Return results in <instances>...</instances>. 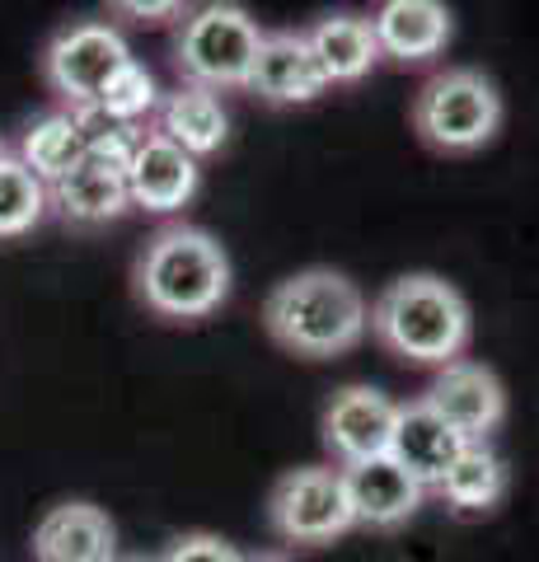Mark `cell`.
<instances>
[{
    "label": "cell",
    "mask_w": 539,
    "mask_h": 562,
    "mask_svg": "<svg viewBox=\"0 0 539 562\" xmlns=\"http://www.w3.org/2000/svg\"><path fill=\"white\" fill-rule=\"evenodd\" d=\"M263 324L277 342L295 357H338L352 351L371 328L367 295L357 291L352 277H343L334 268H305L287 281H277Z\"/></svg>",
    "instance_id": "obj_1"
},
{
    "label": "cell",
    "mask_w": 539,
    "mask_h": 562,
    "mask_svg": "<svg viewBox=\"0 0 539 562\" xmlns=\"http://www.w3.org/2000/svg\"><path fill=\"white\" fill-rule=\"evenodd\" d=\"M371 333L385 342L394 357L417 366H450L460 361L469 342V305L464 295L450 286L446 277L408 272L394 277L385 291L375 295Z\"/></svg>",
    "instance_id": "obj_2"
},
{
    "label": "cell",
    "mask_w": 539,
    "mask_h": 562,
    "mask_svg": "<svg viewBox=\"0 0 539 562\" xmlns=\"http://www.w3.org/2000/svg\"><path fill=\"white\" fill-rule=\"evenodd\" d=\"M136 295L160 319H206L231 295V258L206 231L169 225L136 258Z\"/></svg>",
    "instance_id": "obj_3"
},
{
    "label": "cell",
    "mask_w": 539,
    "mask_h": 562,
    "mask_svg": "<svg viewBox=\"0 0 539 562\" xmlns=\"http://www.w3.org/2000/svg\"><path fill=\"white\" fill-rule=\"evenodd\" d=\"M413 127L431 150L469 155L489 146L502 127V94L483 70H441L431 76L413 103Z\"/></svg>",
    "instance_id": "obj_4"
},
{
    "label": "cell",
    "mask_w": 539,
    "mask_h": 562,
    "mask_svg": "<svg viewBox=\"0 0 539 562\" xmlns=\"http://www.w3.org/2000/svg\"><path fill=\"white\" fill-rule=\"evenodd\" d=\"M263 47V33L249 20V10L239 5H202L188 14L173 43V61L188 76L193 90H245L254 57Z\"/></svg>",
    "instance_id": "obj_5"
},
{
    "label": "cell",
    "mask_w": 539,
    "mask_h": 562,
    "mask_svg": "<svg viewBox=\"0 0 539 562\" xmlns=\"http://www.w3.org/2000/svg\"><path fill=\"white\" fill-rule=\"evenodd\" d=\"M132 57V47L123 43V33L109 24H71L66 33L47 43L43 52V76L71 109H94L99 94L109 90V80L123 70Z\"/></svg>",
    "instance_id": "obj_6"
},
{
    "label": "cell",
    "mask_w": 539,
    "mask_h": 562,
    "mask_svg": "<svg viewBox=\"0 0 539 562\" xmlns=\"http://www.w3.org/2000/svg\"><path fill=\"white\" fill-rule=\"evenodd\" d=\"M268 516H272V530L287 543H328L357 525L352 502H347V487H343V469H324V464L291 469L272 487Z\"/></svg>",
    "instance_id": "obj_7"
},
{
    "label": "cell",
    "mask_w": 539,
    "mask_h": 562,
    "mask_svg": "<svg viewBox=\"0 0 539 562\" xmlns=\"http://www.w3.org/2000/svg\"><path fill=\"white\" fill-rule=\"evenodd\" d=\"M427 408L437 413L446 427H456L469 446H483L507 417V390L502 380L479 361H450L427 390Z\"/></svg>",
    "instance_id": "obj_8"
},
{
    "label": "cell",
    "mask_w": 539,
    "mask_h": 562,
    "mask_svg": "<svg viewBox=\"0 0 539 562\" xmlns=\"http://www.w3.org/2000/svg\"><path fill=\"white\" fill-rule=\"evenodd\" d=\"M394 413L398 403L371 390V384H347L324 408V446L338 454L343 469L361 460H380V454H390Z\"/></svg>",
    "instance_id": "obj_9"
},
{
    "label": "cell",
    "mask_w": 539,
    "mask_h": 562,
    "mask_svg": "<svg viewBox=\"0 0 539 562\" xmlns=\"http://www.w3.org/2000/svg\"><path fill=\"white\" fill-rule=\"evenodd\" d=\"M198 179H202L198 160L188 150L173 146L169 136H160V132H142V136H136L132 165H127V192H132L136 206L169 216V211H179V206L193 202Z\"/></svg>",
    "instance_id": "obj_10"
},
{
    "label": "cell",
    "mask_w": 539,
    "mask_h": 562,
    "mask_svg": "<svg viewBox=\"0 0 539 562\" xmlns=\"http://www.w3.org/2000/svg\"><path fill=\"white\" fill-rule=\"evenodd\" d=\"M464 450H469L464 436L456 427H446V422L431 413L423 398H417V403H398L394 436H390V460L404 469L413 483L441 487L450 464H456Z\"/></svg>",
    "instance_id": "obj_11"
},
{
    "label": "cell",
    "mask_w": 539,
    "mask_h": 562,
    "mask_svg": "<svg viewBox=\"0 0 539 562\" xmlns=\"http://www.w3.org/2000/svg\"><path fill=\"white\" fill-rule=\"evenodd\" d=\"M33 562H117V530L94 502H61L33 525Z\"/></svg>",
    "instance_id": "obj_12"
},
{
    "label": "cell",
    "mask_w": 539,
    "mask_h": 562,
    "mask_svg": "<svg viewBox=\"0 0 539 562\" xmlns=\"http://www.w3.org/2000/svg\"><path fill=\"white\" fill-rule=\"evenodd\" d=\"M343 487L347 502H352V520L371 525V530H398L404 520L417 516L423 506V483H413L404 469H398L390 454L380 460H361L343 469Z\"/></svg>",
    "instance_id": "obj_13"
},
{
    "label": "cell",
    "mask_w": 539,
    "mask_h": 562,
    "mask_svg": "<svg viewBox=\"0 0 539 562\" xmlns=\"http://www.w3.org/2000/svg\"><path fill=\"white\" fill-rule=\"evenodd\" d=\"M245 90L263 94L268 103H310L328 90L324 70L310 52L305 33H263Z\"/></svg>",
    "instance_id": "obj_14"
},
{
    "label": "cell",
    "mask_w": 539,
    "mask_h": 562,
    "mask_svg": "<svg viewBox=\"0 0 539 562\" xmlns=\"http://www.w3.org/2000/svg\"><path fill=\"white\" fill-rule=\"evenodd\" d=\"M52 202H57L61 216L76 221V225H103V221L123 216V211L132 206L127 165L85 150V160L66 173V179L52 183Z\"/></svg>",
    "instance_id": "obj_15"
},
{
    "label": "cell",
    "mask_w": 539,
    "mask_h": 562,
    "mask_svg": "<svg viewBox=\"0 0 539 562\" xmlns=\"http://www.w3.org/2000/svg\"><path fill=\"white\" fill-rule=\"evenodd\" d=\"M371 33L380 43V57L427 61L450 43V10L437 0H390L375 10Z\"/></svg>",
    "instance_id": "obj_16"
},
{
    "label": "cell",
    "mask_w": 539,
    "mask_h": 562,
    "mask_svg": "<svg viewBox=\"0 0 539 562\" xmlns=\"http://www.w3.org/2000/svg\"><path fill=\"white\" fill-rule=\"evenodd\" d=\"M305 43H310V52H315V61H319L328 85H357L380 61V43L371 33V20H352V14L319 20L305 33Z\"/></svg>",
    "instance_id": "obj_17"
},
{
    "label": "cell",
    "mask_w": 539,
    "mask_h": 562,
    "mask_svg": "<svg viewBox=\"0 0 539 562\" xmlns=\"http://www.w3.org/2000/svg\"><path fill=\"white\" fill-rule=\"evenodd\" d=\"M160 136H169L179 150H188L193 160L212 155L225 146L231 136V117H225L221 99L206 94V90H173L165 103H160Z\"/></svg>",
    "instance_id": "obj_18"
},
{
    "label": "cell",
    "mask_w": 539,
    "mask_h": 562,
    "mask_svg": "<svg viewBox=\"0 0 539 562\" xmlns=\"http://www.w3.org/2000/svg\"><path fill=\"white\" fill-rule=\"evenodd\" d=\"M85 150H90V140H85V127L76 113H47L33 122L20 140V160L38 173L43 183L66 179V173L85 160Z\"/></svg>",
    "instance_id": "obj_19"
},
{
    "label": "cell",
    "mask_w": 539,
    "mask_h": 562,
    "mask_svg": "<svg viewBox=\"0 0 539 562\" xmlns=\"http://www.w3.org/2000/svg\"><path fill=\"white\" fill-rule=\"evenodd\" d=\"M437 492L456 512H493V506L507 497V464H502L489 446H469L460 460L450 464Z\"/></svg>",
    "instance_id": "obj_20"
},
{
    "label": "cell",
    "mask_w": 539,
    "mask_h": 562,
    "mask_svg": "<svg viewBox=\"0 0 539 562\" xmlns=\"http://www.w3.org/2000/svg\"><path fill=\"white\" fill-rule=\"evenodd\" d=\"M47 211V183L20 155H0V239L29 235Z\"/></svg>",
    "instance_id": "obj_21"
},
{
    "label": "cell",
    "mask_w": 539,
    "mask_h": 562,
    "mask_svg": "<svg viewBox=\"0 0 539 562\" xmlns=\"http://www.w3.org/2000/svg\"><path fill=\"white\" fill-rule=\"evenodd\" d=\"M155 103H160V90H155V76L142 66V61H127L117 76L109 80V90L99 94V103L94 109L109 117V122H117V127H136Z\"/></svg>",
    "instance_id": "obj_22"
},
{
    "label": "cell",
    "mask_w": 539,
    "mask_h": 562,
    "mask_svg": "<svg viewBox=\"0 0 539 562\" xmlns=\"http://www.w3.org/2000/svg\"><path fill=\"white\" fill-rule=\"evenodd\" d=\"M160 562H249V558H239L231 543L216 535H183Z\"/></svg>",
    "instance_id": "obj_23"
},
{
    "label": "cell",
    "mask_w": 539,
    "mask_h": 562,
    "mask_svg": "<svg viewBox=\"0 0 539 562\" xmlns=\"http://www.w3.org/2000/svg\"><path fill=\"white\" fill-rule=\"evenodd\" d=\"M117 10H123V14H136V20H169V14H183L179 0H160V5H146V0H123Z\"/></svg>",
    "instance_id": "obj_24"
},
{
    "label": "cell",
    "mask_w": 539,
    "mask_h": 562,
    "mask_svg": "<svg viewBox=\"0 0 539 562\" xmlns=\"http://www.w3.org/2000/svg\"><path fill=\"white\" fill-rule=\"evenodd\" d=\"M117 562H155V558H117Z\"/></svg>",
    "instance_id": "obj_25"
},
{
    "label": "cell",
    "mask_w": 539,
    "mask_h": 562,
    "mask_svg": "<svg viewBox=\"0 0 539 562\" xmlns=\"http://www.w3.org/2000/svg\"><path fill=\"white\" fill-rule=\"evenodd\" d=\"M249 562H282V558H249Z\"/></svg>",
    "instance_id": "obj_26"
},
{
    "label": "cell",
    "mask_w": 539,
    "mask_h": 562,
    "mask_svg": "<svg viewBox=\"0 0 539 562\" xmlns=\"http://www.w3.org/2000/svg\"><path fill=\"white\" fill-rule=\"evenodd\" d=\"M0 155H5V146H0Z\"/></svg>",
    "instance_id": "obj_27"
}]
</instances>
